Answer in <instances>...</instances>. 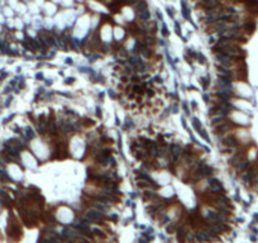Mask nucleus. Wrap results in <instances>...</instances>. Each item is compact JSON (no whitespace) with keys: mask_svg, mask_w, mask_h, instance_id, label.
Segmentation results:
<instances>
[{"mask_svg":"<svg viewBox=\"0 0 258 243\" xmlns=\"http://www.w3.org/2000/svg\"><path fill=\"white\" fill-rule=\"evenodd\" d=\"M87 217H90L91 219H95V220H99V219H102L104 218V214L98 212V210H90L87 212Z\"/></svg>","mask_w":258,"mask_h":243,"instance_id":"obj_1","label":"nucleus"},{"mask_svg":"<svg viewBox=\"0 0 258 243\" xmlns=\"http://www.w3.org/2000/svg\"><path fill=\"white\" fill-rule=\"evenodd\" d=\"M196 238H198L199 241H209V239H210V237L206 234V233H204V232H202V233H198Z\"/></svg>","mask_w":258,"mask_h":243,"instance_id":"obj_2","label":"nucleus"},{"mask_svg":"<svg viewBox=\"0 0 258 243\" xmlns=\"http://www.w3.org/2000/svg\"><path fill=\"white\" fill-rule=\"evenodd\" d=\"M172 153L175 155V157H177V156L181 153V148H180L179 146H176V144L172 146Z\"/></svg>","mask_w":258,"mask_h":243,"instance_id":"obj_3","label":"nucleus"},{"mask_svg":"<svg viewBox=\"0 0 258 243\" xmlns=\"http://www.w3.org/2000/svg\"><path fill=\"white\" fill-rule=\"evenodd\" d=\"M224 143H225L226 146H230V147H233V146H235V144H237V141H235L234 138H226Z\"/></svg>","mask_w":258,"mask_h":243,"instance_id":"obj_4","label":"nucleus"},{"mask_svg":"<svg viewBox=\"0 0 258 243\" xmlns=\"http://www.w3.org/2000/svg\"><path fill=\"white\" fill-rule=\"evenodd\" d=\"M215 20H218V15H215L214 13L206 17V22H215Z\"/></svg>","mask_w":258,"mask_h":243,"instance_id":"obj_5","label":"nucleus"},{"mask_svg":"<svg viewBox=\"0 0 258 243\" xmlns=\"http://www.w3.org/2000/svg\"><path fill=\"white\" fill-rule=\"evenodd\" d=\"M228 129H229V125H221V127H219V128H218V132L223 133V132L228 131Z\"/></svg>","mask_w":258,"mask_h":243,"instance_id":"obj_6","label":"nucleus"},{"mask_svg":"<svg viewBox=\"0 0 258 243\" xmlns=\"http://www.w3.org/2000/svg\"><path fill=\"white\" fill-rule=\"evenodd\" d=\"M49 131H51V133H56V125H55L53 123H51V125H49Z\"/></svg>","mask_w":258,"mask_h":243,"instance_id":"obj_7","label":"nucleus"},{"mask_svg":"<svg viewBox=\"0 0 258 243\" xmlns=\"http://www.w3.org/2000/svg\"><path fill=\"white\" fill-rule=\"evenodd\" d=\"M27 135L29 137V138H32V137L34 135V133L32 132V129H30V128H27Z\"/></svg>","mask_w":258,"mask_h":243,"instance_id":"obj_8","label":"nucleus"},{"mask_svg":"<svg viewBox=\"0 0 258 243\" xmlns=\"http://www.w3.org/2000/svg\"><path fill=\"white\" fill-rule=\"evenodd\" d=\"M215 5H216L215 2H209V3H206V6H208V8H211V6H215Z\"/></svg>","mask_w":258,"mask_h":243,"instance_id":"obj_9","label":"nucleus"}]
</instances>
